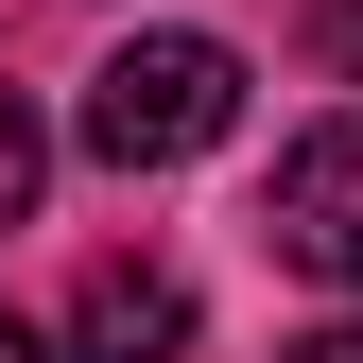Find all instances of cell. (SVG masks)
Here are the masks:
<instances>
[{
	"label": "cell",
	"instance_id": "cell-6",
	"mask_svg": "<svg viewBox=\"0 0 363 363\" xmlns=\"http://www.w3.org/2000/svg\"><path fill=\"white\" fill-rule=\"evenodd\" d=\"M329 69H346V86H363V0H329Z\"/></svg>",
	"mask_w": 363,
	"mask_h": 363
},
{
	"label": "cell",
	"instance_id": "cell-7",
	"mask_svg": "<svg viewBox=\"0 0 363 363\" xmlns=\"http://www.w3.org/2000/svg\"><path fill=\"white\" fill-rule=\"evenodd\" d=\"M0 363H69V346H52V329H18V311H0Z\"/></svg>",
	"mask_w": 363,
	"mask_h": 363
},
{
	"label": "cell",
	"instance_id": "cell-5",
	"mask_svg": "<svg viewBox=\"0 0 363 363\" xmlns=\"http://www.w3.org/2000/svg\"><path fill=\"white\" fill-rule=\"evenodd\" d=\"M277 363H363V311H329V329H311V346H277Z\"/></svg>",
	"mask_w": 363,
	"mask_h": 363
},
{
	"label": "cell",
	"instance_id": "cell-2",
	"mask_svg": "<svg viewBox=\"0 0 363 363\" xmlns=\"http://www.w3.org/2000/svg\"><path fill=\"white\" fill-rule=\"evenodd\" d=\"M259 242H277L294 277L363 294V104H329V121L277 156V191H259Z\"/></svg>",
	"mask_w": 363,
	"mask_h": 363
},
{
	"label": "cell",
	"instance_id": "cell-4",
	"mask_svg": "<svg viewBox=\"0 0 363 363\" xmlns=\"http://www.w3.org/2000/svg\"><path fill=\"white\" fill-rule=\"evenodd\" d=\"M35 191H52V139H35V104H18V86H0V242H18V225H35Z\"/></svg>",
	"mask_w": 363,
	"mask_h": 363
},
{
	"label": "cell",
	"instance_id": "cell-3",
	"mask_svg": "<svg viewBox=\"0 0 363 363\" xmlns=\"http://www.w3.org/2000/svg\"><path fill=\"white\" fill-rule=\"evenodd\" d=\"M173 346H191V277H173V259H86L69 363H173Z\"/></svg>",
	"mask_w": 363,
	"mask_h": 363
},
{
	"label": "cell",
	"instance_id": "cell-1",
	"mask_svg": "<svg viewBox=\"0 0 363 363\" xmlns=\"http://www.w3.org/2000/svg\"><path fill=\"white\" fill-rule=\"evenodd\" d=\"M225 121H242V52H225V35H139V52L86 69V121H69V139L104 173H173V156H208Z\"/></svg>",
	"mask_w": 363,
	"mask_h": 363
}]
</instances>
